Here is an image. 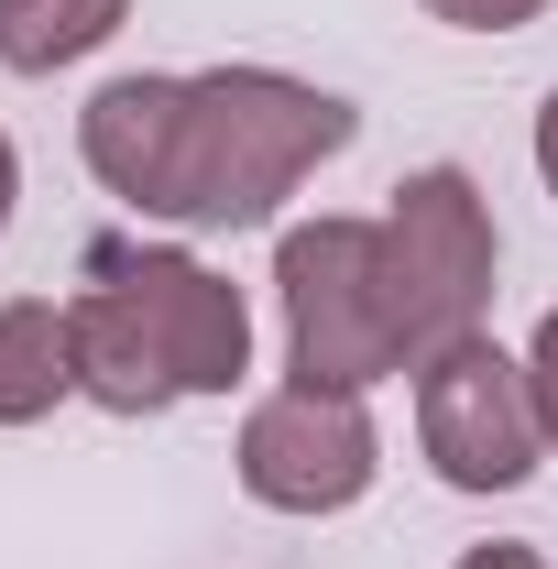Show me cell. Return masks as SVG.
<instances>
[{"instance_id": "cell-1", "label": "cell", "mask_w": 558, "mask_h": 569, "mask_svg": "<svg viewBox=\"0 0 558 569\" xmlns=\"http://www.w3.org/2000/svg\"><path fill=\"white\" fill-rule=\"evenodd\" d=\"M361 110L296 67H142L77 110V164L165 230H275L285 198L340 164Z\"/></svg>"}, {"instance_id": "cell-2", "label": "cell", "mask_w": 558, "mask_h": 569, "mask_svg": "<svg viewBox=\"0 0 558 569\" xmlns=\"http://www.w3.org/2000/svg\"><path fill=\"white\" fill-rule=\"evenodd\" d=\"M67 329H77V406H99V417H165V406L252 383V296L219 263H198L187 241L88 252Z\"/></svg>"}, {"instance_id": "cell-3", "label": "cell", "mask_w": 558, "mask_h": 569, "mask_svg": "<svg viewBox=\"0 0 558 569\" xmlns=\"http://www.w3.org/2000/svg\"><path fill=\"white\" fill-rule=\"evenodd\" d=\"M275 307H285V383H329V395H372L395 372H417L406 307L383 274V219H285L275 230Z\"/></svg>"}, {"instance_id": "cell-4", "label": "cell", "mask_w": 558, "mask_h": 569, "mask_svg": "<svg viewBox=\"0 0 558 569\" xmlns=\"http://www.w3.org/2000/svg\"><path fill=\"white\" fill-rule=\"evenodd\" d=\"M383 274H395V307H406V340L449 351L492 318V274H504V230H492V198L471 164H417L383 209Z\"/></svg>"}, {"instance_id": "cell-5", "label": "cell", "mask_w": 558, "mask_h": 569, "mask_svg": "<svg viewBox=\"0 0 558 569\" xmlns=\"http://www.w3.org/2000/svg\"><path fill=\"white\" fill-rule=\"evenodd\" d=\"M417 449L449 493H526L548 471V427H537V383L526 351H504L492 329L449 340L417 361Z\"/></svg>"}, {"instance_id": "cell-6", "label": "cell", "mask_w": 558, "mask_h": 569, "mask_svg": "<svg viewBox=\"0 0 558 569\" xmlns=\"http://www.w3.org/2000/svg\"><path fill=\"white\" fill-rule=\"evenodd\" d=\"M230 471L263 515H350V503L383 482V427H372V395H329V383H275L252 395V417L230 438Z\"/></svg>"}, {"instance_id": "cell-7", "label": "cell", "mask_w": 558, "mask_h": 569, "mask_svg": "<svg viewBox=\"0 0 558 569\" xmlns=\"http://www.w3.org/2000/svg\"><path fill=\"white\" fill-rule=\"evenodd\" d=\"M77 406V329L56 296H0V427H44Z\"/></svg>"}, {"instance_id": "cell-8", "label": "cell", "mask_w": 558, "mask_h": 569, "mask_svg": "<svg viewBox=\"0 0 558 569\" xmlns=\"http://www.w3.org/2000/svg\"><path fill=\"white\" fill-rule=\"evenodd\" d=\"M132 22V0H0V77H67Z\"/></svg>"}, {"instance_id": "cell-9", "label": "cell", "mask_w": 558, "mask_h": 569, "mask_svg": "<svg viewBox=\"0 0 558 569\" xmlns=\"http://www.w3.org/2000/svg\"><path fill=\"white\" fill-rule=\"evenodd\" d=\"M427 22H449V33H526V22H548L558 0H417Z\"/></svg>"}, {"instance_id": "cell-10", "label": "cell", "mask_w": 558, "mask_h": 569, "mask_svg": "<svg viewBox=\"0 0 558 569\" xmlns=\"http://www.w3.org/2000/svg\"><path fill=\"white\" fill-rule=\"evenodd\" d=\"M526 383H537V427H548V460H558V307L537 318V340H526Z\"/></svg>"}, {"instance_id": "cell-11", "label": "cell", "mask_w": 558, "mask_h": 569, "mask_svg": "<svg viewBox=\"0 0 558 569\" xmlns=\"http://www.w3.org/2000/svg\"><path fill=\"white\" fill-rule=\"evenodd\" d=\"M460 569H558V559L526 548V537H482V548H460Z\"/></svg>"}, {"instance_id": "cell-12", "label": "cell", "mask_w": 558, "mask_h": 569, "mask_svg": "<svg viewBox=\"0 0 558 569\" xmlns=\"http://www.w3.org/2000/svg\"><path fill=\"white\" fill-rule=\"evenodd\" d=\"M526 153H537V187L558 198V88L537 99V132H526Z\"/></svg>"}, {"instance_id": "cell-13", "label": "cell", "mask_w": 558, "mask_h": 569, "mask_svg": "<svg viewBox=\"0 0 558 569\" xmlns=\"http://www.w3.org/2000/svg\"><path fill=\"white\" fill-rule=\"evenodd\" d=\"M11 209H22V153H11V132H0V230H11Z\"/></svg>"}]
</instances>
